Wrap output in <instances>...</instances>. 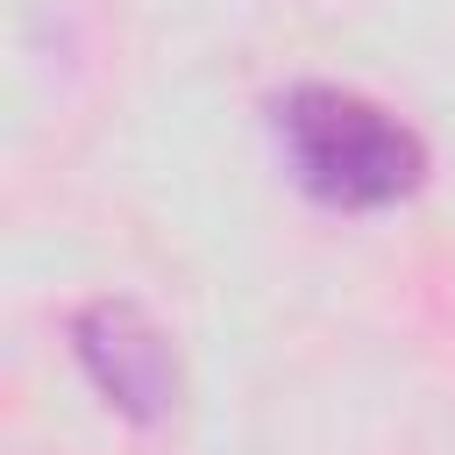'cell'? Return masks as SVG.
<instances>
[{
  "label": "cell",
  "instance_id": "1",
  "mask_svg": "<svg viewBox=\"0 0 455 455\" xmlns=\"http://www.w3.org/2000/svg\"><path fill=\"white\" fill-rule=\"evenodd\" d=\"M277 142L291 178L327 206H391L427 178V149L405 121H391L377 100L341 85H299L277 100Z\"/></svg>",
  "mask_w": 455,
  "mask_h": 455
},
{
  "label": "cell",
  "instance_id": "2",
  "mask_svg": "<svg viewBox=\"0 0 455 455\" xmlns=\"http://www.w3.org/2000/svg\"><path fill=\"white\" fill-rule=\"evenodd\" d=\"M71 341H78V363L92 370V384L128 412V419H164L178 405V363H171V341L149 327L142 306L128 299H100L71 320Z\"/></svg>",
  "mask_w": 455,
  "mask_h": 455
}]
</instances>
